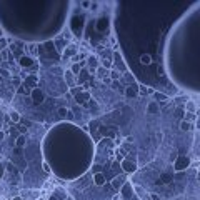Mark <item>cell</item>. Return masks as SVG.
<instances>
[{"mask_svg":"<svg viewBox=\"0 0 200 200\" xmlns=\"http://www.w3.org/2000/svg\"><path fill=\"white\" fill-rule=\"evenodd\" d=\"M83 25H85V17L83 15H73L70 22H68V27L75 37H82V32H83Z\"/></svg>","mask_w":200,"mask_h":200,"instance_id":"6da1fadb","label":"cell"},{"mask_svg":"<svg viewBox=\"0 0 200 200\" xmlns=\"http://www.w3.org/2000/svg\"><path fill=\"white\" fill-rule=\"evenodd\" d=\"M188 165H190V159H188L187 155H179V157L175 159V162H173V168H175L177 172L185 170Z\"/></svg>","mask_w":200,"mask_h":200,"instance_id":"7a4b0ae2","label":"cell"},{"mask_svg":"<svg viewBox=\"0 0 200 200\" xmlns=\"http://www.w3.org/2000/svg\"><path fill=\"white\" fill-rule=\"evenodd\" d=\"M30 99L33 100L35 105H40V103L45 100V95H43V92H42L40 88H32V92H30Z\"/></svg>","mask_w":200,"mask_h":200,"instance_id":"3957f363","label":"cell"},{"mask_svg":"<svg viewBox=\"0 0 200 200\" xmlns=\"http://www.w3.org/2000/svg\"><path fill=\"white\" fill-rule=\"evenodd\" d=\"M95 28H97V32H100V33L107 32V28H108V19H107V17H100V19L97 20V23H95Z\"/></svg>","mask_w":200,"mask_h":200,"instance_id":"277c9868","label":"cell"},{"mask_svg":"<svg viewBox=\"0 0 200 200\" xmlns=\"http://www.w3.org/2000/svg\"><path fill=\"white\" fill-rule=\"evenodd\" d=\"M122 167H123V170H125L127 173H132L137 170V163L135 162H132V160H128V159H123L122 160Z\"/></svg>","mask_w":200,"mask_h":200,"instance_id":"5b68a950","label":"cell"},{"mask_svg":"<svg viewBox=\"0 0 200 200\" xmlns=\"http://www.w3.org/2000/svg\"><path fill=\"white\" fill-rule=\"evenodd\" d=\"M35 63V60L32 57H28V55H23V57H20L19 59V65L20 67H32Z\"/></svg>","mask_w":200,"mask_h":200,"instance_id":"8992f818","label":"cell"},{"mask_svg":"<svg viewBox=\"0 0 200 200\" xmlns=\"http://www.w3.org/2000/svg\"><path fill=\"white\" fill-rule=\"evenodd\" d=\"M93 182H95V185L102 187L103 183H105V175H103V173H100V172L93 173Z\"/></svg>","mask_w":200,"mask_h":200,"instance_id":"52a82bcc","label":"cell"},{"mask_svg":"<svg viewBox=\"0 0 200 200\" xmlns=\"http://www.w3.org/2000/svg\"><path fill=\"white\" fill-rule=\"evenodd\" d=\"M75 100H77V103H85L87 100H90V95H88V92H80L75 95Z\"/></svg>","mask_w":200,"mask_h":200,"instance_id":"ba28073f","label":"cell"},{"mask_svg":"<svg viewBox=\"0 0 200 200\" xmlns=\"http://www.w3.org/2000/svg\"><path fill=\"white\" fill-rule=\"evenodd\" d=\"M125 95L128 97V99H132V97H137V95H139V88H137V87H133V85L127 87V88H125Z\"/></svg>","mask_w":200,"mask_h":200,"instance_id":"9c48e42d","label":"cell"},{"mask_svg":"<svg viewBox=\"0 0 200 200\" xmlns=\"http://www.w3.org/2000/svg\"><path fill=\"white\" fill-rule=\"evenodd\" d=\"M120 188H122V195H123V197H128L130 192H132V183H130V182H123V185L120 187Z\"/></svg>","mask_w":200,"mask_h":200,"instance_id":"30bf717a","label":"cell"},{"mask_svg":"<svg viewBox=\"0 0 200 200\" xmlns=\"http://www.w3.org/2000/svg\"><path fill=\"white\" fill-rule=\"evenodd\" d=\"M123 182H125L123 177H115V179L112 180V187L113 188H120V187L123 185Z\"/></svg>","mask_w":200,"mask_h":200,"instance_id":"8fae6325","label":"cell"},{"mask_svg":"<svg viewBox=\"0 0 200 200\" xmlns=\"http://www.w3.org/2000/svg\"><path fill=\"white\" fill-rule=\"evenodd\" d=\"M180 128H182L183 132H190L193 127H192V123H190V122H187V120H182V122H180Z\"/></svg>","mask_w":200,"mask_h":200,"instance_id":"7c38bea8","label":"cell"},{"mask_svg":"<svg viewBox=\"0 0 200 200\" xmlns=\"http://www.w3.org/2000/svg\"><path fill=\"white\" fill-rule=\"evenodd\" d=\"M147 112H150V113H157L159 112V105H157V102H150V103L147 105Z\"/></svg>","mask_w":200,"mask_h":200,"instance_id":"4fadbf2b","label":"cell"},{"mask_svg":"<svg viewBox=\"0 0 200 200\" xmlns=\"http://www.w3.org/2000/svg\"><path fill=\"white\" fill-rule=\"evenodd\" d=\"M25 143H27L25 135H23V133H20L19 137H17V142H15V145H17V147H25Z\"/></svg>","mask_w":200,"mask_h":200,"instance_id":"5bb4252c","label":"cell"},{"mask_svg":"<svg viewBox=\"0 0 200 200\" xmlns=\"http://www.w3.org/2000/svg\"><path fill=\"white\" fill-rule=\"evenodd\" d=\"M10 120H12L13 123H19L20 122V113L17 112V110H12V112H10Z\"/></svg>","mask_w":200,"mask_h":200,"instance_id":"9a60e30c","label":"cell"},{"mask_svg":"<svg viewBox=\"0 0 200 200\" xmlns=\"http://www.w3.org/2000/svg\"><path fill=\"white\" fill-rule=\"evenodd\" d=\"M170 179H172V177H170L168 173H163V175H160V179H159V183H163V185H167V183L170 182Z\"/></svg>","mask_w":200,"mask_h":200,"instance_id":"2e32d148","label":"cell"},{"mask_svg":"<svg viewBox=\"0 0 200 200\" xmlns=\"http://www.w3.org/2000/svg\"><path fill=\"white\" fill-rule=\"evenodd\" d=\"M155 100H163V102H165V100H168V95H167V93L157 92V93H155Z\"/></svg>","mask_w":200,"mask_h":200,"instance_id":"e0dca14e","label":"cell"},{"mask_svg":"<svg viewBox=\"0 0 200 200\" xmlns=\"http://www.w3.org/2000/svg\"><path fill=\"white\" fill-rule=\"evenodd\" d=\"M7 45H8V40H7L5 37H2V39H0V52H2V50H5Z\"/></svg>","mask_w":200,"mask_h":200,"instance_id":"ac0fdd59","label":"cell"},{"mask_svg":"<svg viewBox=\"0 0 200 200\" xmlns=\"http://www.w3.org/2000/svg\"><path fill=\"white\" fill-rule=\"evenodd\" d=\"M68 112H70V110H68V108H65V107L59 108V115H60V117H65V115H67Z\"/></svg>","mask_w":200,"mask_h":200,"instance_id":"d6986e66","label":"cell"},{"mask_svg":"<svg viewBox=\"0 0 200 200\" xmlns=\"http://www.w3.org/2000/svg\"><path fill=\"white\" fill-rule=\"evenodd\" d=\"M110 77H112V80H119L120 79V73L115 72V70H112V72H110Z\"/></svg>","mask_w":200,"mask_h":200,"instance_id":"ffe728a7","label":"cell"},{"mask_svg":"<svg viewBox=\"0 0 200 200\" xmlns=\"http://www.w3.org/2000/svg\"><path fill=\"white\" fill-rule=\"evenodd\" d=\"M88 63H90V65H93V67L99 65V62H97V59H95V57H88Z\"/></svg>","mask_w":200,"mask_h":200,"instance_id":"44dd1931","label":"cell"},{"mask_svg":"<svg viewBox=\"0 0 200 200\" xmlns=\"http://www.w3.org/2000/svg\"><path fill=\"white\" fill-rule=\"evenodd\" d=\"M185 120L188 122V120H197V113H190L188 112V115L185 117Z\"/></svg>","mask_w":200,"mask_h":200,"instance_id":"7402d4cb","label":"cell"},{"mask_svg":"<svg viewBox=\"0 0 200 200\" xmlns=\"http://www.w3.org/2000/svg\"><path fill=\"white\" fill-rule=\"evenodd\" d=\"M187 108L190 110V113H195V105H193L192 102H188V103H187Z\"/></svg>","mask_w":200,"mask_h":200,"instance_id":"603a6c76","label":"cell"},{"mask_svg":"<svg viewBox=\"0 0 200 200\" xmlns=\"http://www.w3.org/2000/svg\"><path fill=\"white\" fill-rule=\"evenodd\" d=\"M102 65L105 67V68H110V67H112V60H103V62H102Z\"/></svg>","mask_w":200,"mask_h":200,"instance_id":"cb8c5ba5","label":"cell"},{"mask_svg":"<svg viewBox=\"0 0 200 200\" xmlns=\"http://www.w3.org/2000/svg\"><path fill=\"white\" fill-rule=\"evenodd\" d=\"M0 75H2V77H8L10 73H8V70H7V68H0Z\"/></svg>","mask_w":200,"mask_h":200,"instance_id":"d4e9b609","label":"cell"},{"mask_svg":"<svg viewBox=\"0 0 200 200\" xmlns=\"http://www.w3.org/2000/svg\"><path fill=\"white\" fill-rule=\"evenodd\" d=\"M72 72H67V75H65V80H68V83L70 85H73V82H72V75H70Z\"/></svg>","mask_w":200,"mask_h":200,"instance_id":"484cf974","label":"cell"},{"mask_svg":"<svg viewBox=\"0 0 200 200\" xmlns=\"http://www.w3.org/2000/svg\"><path fill=\"white\" fill-rule=\"evenodd\" d=\"M79 70H80V65L79 63H75V65L72 67V73H79Z\"/></svg>","mask_w":200,"mask_h":200,"instance_id":"4316f807","label":"cell"},{"mask_svg":"<svg viewBox=\"0 0 200 200\" xmlns=\"http://www.w3.org/2000/svg\"><path fill=\"white\" fill-rule=\"evenodd\" d=\"M20 83H22V80H20L19 77H13V85H17V87H19Z\"/></svg>","mask_w":200,"mask_h":200,"instance_id":"83f0119b","label":"cell"},{"mask_svg":"<svg viewBox=\"0 0 200 200\" xmlns=\"http://www.w3.org/2000/svg\"><path fill=\"white\" fill-rule=\"evenodd\" d=\"M3 173H5V167H3L2 163H0V179L3 177Z\"/></svg>","mask_w":200,"mask_h":200,"instance_id":"f1b7e54d","label":"cell"},{"mask_svg":"<svg viewBox=\"0 0 200 200\" xmlns=\"http://www.w3.org/2000/svg\"><path fill=\"white\" fill-rule=\"evenodd\" d=\"M0 59H3V60L7 59V50H2V52H0Z\"/></svg>","mask_w":200,"mask_h":200,"instance_id":"f546056e","label":"cell"},{"mask_svg":"<svg viewBox=\"0 0 200 200\" xmlns=\"http://www.w3.org/2000/svg\"><path fill=\"white\" fill-rule=\"evenodd\" d=\"M43 170H45V172H50V167H48V163H43Z\"/></svg>","mask_w":200,"mask_h":200,"instance_id":"4dcf8cb0","label":"cell"},{"mask_svg":"<svg viewBox=\"0 0 200 200\" xmlns=\"http://www.w3.org/2000/svg\"><path fill=\"white\" fill-rule=\"evenodd\" d=\"M150 197H152V200H160L159 197H157V195H155V193H152V195H150Z\"/></svg>","mask_w":200,"mask_h":200,"instance_id":"1f68e13d","label":"cell"},{"mask_svg":"<svg viewBox=\"0 0 200 200\" xmlns=\"http://www.w3.org/2000/svg\"><path fill=\"white\" fill-rule=\"evenodd\" d=\"M2 37H3V28L0 27V39H2Z\"/></svg>","mask_w":200,"mask_h":200,"instance_id":"d6a6232c","label":"cell"},{"mask_svg":"<svg viewBox=\"0 0 200 200\" xmlns=\"http://www.w3.org/2000/svg\"><path fill=\"white\" fill-rule=\"evenodd\" d=\"M48 200H59V199H57V197H53V195H52V197H50V199H48Z\"/></svg>","mask_w":200,"mask_h":200,"instance_id":"836d02e7","label":"cell"},{"mask_svg":"<svg viewBox=\"0 0 200 200\" xmlns=\"http://www.w3.org/2000/svg\"><path fill=\"white\" fill-rule=\"evenodd\" d=\"M13 200H22V199H20V197H15V199H13Z\"/></svg>","mask_w":200,"mask_h":200,"instance_id":"e575fe53","label":"cell"},{"mask_svg":"<svg viewBox=\"0 0 200 200\" xmlns=\"http://www.w3.org/2000/svg\"><path fill=\"white\" fill-rule=\"evenodd\" d=\"M40 200H42V199H40Z\"/></svg>","mask_w":200,"mask_h":200,"instance_id":"d590c367","label":"cell"}]
</instances>
